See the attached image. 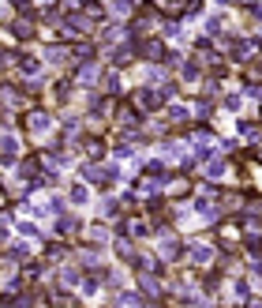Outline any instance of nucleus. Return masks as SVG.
<instances>
[{"mask_svg":"<svg viewBox=\"0 0 262 308\" xmlns=\"http://www.w3.org/2000/svg\"><path fill=\"white\" fill-rule=\"evenodd\" d=\"M23 124H26L30 136H45V132L56 124V117H53V113H45V109H26L23 113Z\"/></svg>","mask_w":262,"mask_h":308,"instance_id":"obj_1","label":"nucleus"},{"mask_svg":"<svg viewBox=\"0 0 262 308\" xmlns=\"http://www.w3.org/2000/svg\"><path fill=\"white\" fill-rule=\"evenodd\" d=\"M183 259H188L191 267H210L213 263V244H206V240H191V244L183 248Z\"/></svg>","mask_w":262,"mask_h":308,"instance_id":"obj_2","label":"nucleus"},{"mask_svg":"<svg viewBox=\"0 0 262 308\" xmlns=\"http://www.w3.org/2000/svg\"><path fill=\"white\" fill-rule=\"evenodd\" d=\"M64 23H67V34H79V38L94 34V19L86 15V12H67V15H64Z\"/></svg>","mask_w":262,"mask_h":308,"instance_id":"obj_3","label":"nucleus"},{"mask_svg":"<svg viewBox=\"0 0 262 308\" xmlns=\"http://www.w3.org/2000/svg\"><path fill=\"white\" fill-rule=\"evenodd\" d=\"M56 233H60L64 240H71V237L83 233V222H79L75 214H60V218H56Z\"/></svg>","mask_w":262,"mask_h":308,"instance_id":"obj_4","label":"nucleus"},{"mask_svg":"<svg viewBox=\"0 0 262 308\" xmlns=\"http://www.w3.org/2000/svg\"><path fill=\"white\" fill-rule=\"evenodd\" d=\"M8 34L19 38V42H26V38H34V19H26V15H19L8 23Z\"/></svg>","mask_w":262,"mask_h":308,"instance_id":"obj_5","label":"nucleus"},{"mask_svg":"<svg viewBox=\"0 0 262 308\" xmlns=\"http://www.w3.org/2000/svg\"><path fill=\"white\" fill-rule=\"evenodd\" d=\"M15 154H19V139L12 136V132H4V136H0V162H4V166H12Z\"/></svg>","mask_w":262,"mask_h":308,"instance_id":"obj_6","label":"nucleus"},{"mask_svg":"<svg viewBox=\"0 0 262 308\" xmlns=\"http://www.w3.org/2000/svg\"><path fill=\"white\" fill-rule=\"evenodd\" d=\"M180 252H183L180 237H172V229H169V233H165V240H161V256H165V259H176Z\"/></svg>","mask_w":262,"mask_h":308,"instance_id":"obj_7","label":"nucleus"},{"mask_svg":"<svg viewBox=\"0 0 262 308\" xmlns=\"http://www.w3.org/2000/svg\"><path fill=\"white\" fill-rule=\"evenodd\" d=\"M15 60H19V72H23V75H38V72H42V60H38V56H19L15 53Z\"/></svg>","mask_w":262,"mask_h":308,"instance_id":"obj_8","label":"nucleus"},{"mask_svg":"<svg viewBox=\"0 0 262 308\" xmlns=\"http://www.w3.org/2000/svg\"><path fill=\"white\" fill-rule=\"evenodd\" d=\"M116 256H120V263H131L135 259V244L128 237H116Z\"/></svg>","mask_w":262,"mask_h":308,"instance_id":"obj_9","label":"nucleus"},{"mask_svg":"<svg viewBox=\"0 0 262 308\" xmlns=\"http://www.w3.org/2000/svg\"><path fill=\"white\" fill-rule=\"evenodd\" d=\"M199 79H202L199 60H183V83H199Z\"/></svg>","mask_w":262,"mask_h":308,"instance_id":"obj_10","label":"nucleus"},{"mask_svg":"<svg viewBox=\"0 0 262 308\" xmlns=\"http://www.w3.org/2000/svg\"><path fill=\"white\" fill-rule=\"evenodd\" d=\"M86 237H90V244H105V240H109V229H105V222H94Z\"/></svg>","mask_w":262,"mask_h":308,"instance_id":"obj_11","label":"nucleus"},{"mask_svg":"<svg viewBox=\"0 0 262 308\" xmlns=\"http://www.w3.org/2000/svg\"><path fill=\"white\" fill-rule=\"evenodd\" d=\"M225 169H229V162H225V158H210V166H206V173H210L213 180L225 177Z\"/></svg>","mask_w":262,"mask_h":308,"instance_id":"obj_12","label":"nucleus"},{"mask_svg":"<svg viewBox=\"0 0 262 308\" xmlns=\"http://www.w3.org/2000/svg\"><path fill=\"white\" fill-rule=\"evenodd\" d=\"M135 12V0H113V15L116 19H124V15H131Z\"/></svg>","mask_w":262,"mask_h":308,"instance_id":"obj_13","label":"nucleus"},{"mask_svg":"<svg viewBox=\"0 0 262 308\" xmlns=\"http://www.w3.org/2000/svg\"><path fill=\"white\" fill-rule=\"evenodd\" d=\"M120 207H124L120 199H105V203L98 207V214H105V218H116V214H120Z\"/></svg>","mask_w":262,"mask_h":308,"instance_id":"obj_14","label":"nucleus"},{"mask_svg":"<svg viewBox=\"0 0 262 308\" xmlns=\"http://www.w3.org/2000/svg\"><path fill=\"white\" fill-rule=\"evenodd\" d=\"M86 196H90L86 184H71V188H67V199H71V203H86Z\"/></svg>","mask_w":262,"mask_h":308,"instance_id":"obj_15","label":"nucleus"},{"mask_svg":"<svg viewBox=\"0 0 262 308\" xmlns=\"http://www.w3.org/2000/svg\"><path fill=\"white\" fill-rule=\"evenodd\" d=\"M45 56H49L53 64H64V60H67V53H64V45H49V49H45Z\"/></svg>","mask_w":262,"mask_h":308,"instance_id":"obj_16","label":"nucleus"},{"mask_svg":"<svg viewBox=\"0 0 262 308\" xmlns=\"http://www.w3.org/2000/svg\"><path fill=\"white\" fill-rule=\"evenodd\" d=\"M15 229H19V233H23V237H42V240H45V233H42V229H38L34 222H19Z\"/></svg>","mask_w":262,"mask_h":308,"instance_id":"obj_17","label":"nucleus"},{"mask_svg":"<svg viewBox=\"0 0 262 308\" xmlns=\"http://www.w3.org/2000/svg\"><path fill=\"white\" fill-rule=\"evenodd\" d=\"M221 26H225V15H210L206 30H210V34H221Z\"/></svg>","mask_w":262,"mask_h":308,"instance_id":"obj_18","label":"nucleus"},{"mask_svg":"<svg viewBox=\"0 0 262 308\" xmlns=\"http://www.w3.org/2000/svg\"><path fill=\"white\" fill-rule=\"evenodd\" d=\"M225 105L229 109H240V94H225Z\"/></svg>","mask_w":262,"mask_h":308,"instance_id":"obj_19","label":"nucleus"}]
</instances>
